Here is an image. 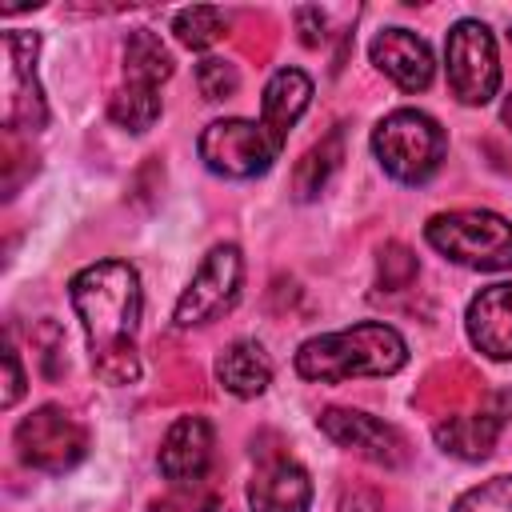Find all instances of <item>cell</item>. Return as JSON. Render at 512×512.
I'll return each instance as SVG.
<instances>
[{
    "instance_id": "obj_1",
    "label": "cell",
    "mask_w": 512,
    "mask_h": 512,
    "mask_svg": "<svg viewBox=\"0 0 512 512\" xmlns=\"http://www.w3.org/2000/svg\"><path fill=\"white\" fill-rule=\"evenodd\" d=\"M72 308L80 316L92 372L120 388L140 380V352H136V328H140V276L124 260H96L80 268L68 284Z\"/></svg>"
},
{
    "instance_id": "obj_2",
    "label": "cell",
    "mask_w": 512,
    "mask_h": 512,
    "mask_svg": "<svg viewBox=\"0 0 512 512\" xmlns=\"http://www.w3.org/2000/svg\"><path fill=\"white\" fill-rule=\"evenodd\" d=\"M404 364H408L404 336L380 320L324 332L296 348V372L312 384H344L356 376H392Z\"/></svg>"
},
{
    "instance_id": "obj_3",
    "label": "cell",
    "mask_w": 512,
    "mask_h": 512,
    "mask_svg": "<svg viewBox=\"0 0 512 512\" xmlns=\"http://www.w3.org/2000/svg\"><path fill=\"white\" fill-rule=\"evenodd\" d=\"M424 240L452 264L476 272H504L512 268V220L488 208H452L436 212L424 224Z\"/></svg>"
},
{
    "instance_id": "obj_4",
    "label": "cell",
    "mask_w": 512,
    "mask_h": 512,
    "mask_svg": "<svg viewBox=\"0 0 512 512\" xmlns=\"http://www.w3.org/2000/svg\"><path fill=\"white\" fill-rule=\"evenodd\" d=\"M448 136L436 116L420 108H396L372 128V152L380 168L400 184H424L444 160Z\"/></svg>"
},
{
    "instance_id": "obj_5",
    "label": "cell",
    "mask_w": 512,
    "mask_h": 512,
    "mask_svg": "<svg viewBox=\"0 0 512 512\" xmlns=\"http://www.w3.org/2000/svg\"><path fill=\"white\" fill-rule=\"evenodd\" d=\"M16 452L36 472H68L88 456V428L60 404H40L16 424Z\"/></svg>"
},
{
    "instance_id": "obj_6",
    "label": "cell",
    "mask_w": 512,
    "mask_h": 512,
    "mask_svg": "<svg viewBox=\"0 0 512 512\" xmlns=\"http://www.w3.org/2000/svg\"><path fill=\"white\" fill-rule=\"evenodd\" d=\"M448 60V88L460 104L476 108L488 104L500 88V56H496V36L480 20H456L444 44Z\"/></svg>"
},
{
    "instance_id": "obj_7",
    "label": "cell",
    "mask_w": 512,
    "mask_h": 512,
    "mask_svg": "<svg viewBox=\"0 0 512 512\" xmlns=\"http://www.w3.org/2000/svg\"><path fill=\"white\" fill-rule=\"evenodd\" d=\"M196 152H200V160H204L216 176H228V180L264 176V172L272 168V160L280 156V148L272 144V136H268L256 120H240V116L212 120V124L200 132Z\"/></svg>"
},
{
    "instance_id": "obj_8",
    "label": "cell",
    "mask_w": 512,
    "mask_h": 512,
    "mask_svg": "<svg viewBox=\"0 0 512 512\" xmlns=\"http://www.w3.org/2000/svg\"><path fill=\"white\" fill-rule=\"evenodd\" d=\"M240 284H244V256L236 244H216L200 268L192 272L188 288L180 292L176 308H172V324L176 328H196L220 312H228L240 296Z\"/></svg>"
},
{
    "instance_id": "obj_9",
    "label": "cell",
    "mask_w": 512,
    "mask_h": 512,
    "mask_svg": "<svg viewBox=\"0 0 512 512\" xmlns=\"http://www.w3.org/2000/svg\"><path fill=\"white\" fill-rule=\"evenodd\" d=\"M316 424L336 448H348V452L364 456L368 464L400 468L408 460V440L400 436V428H392L380 416H368L360 408H324L316 416Z\"/></svg>"
},
{
    "instance_id": "obj_10",
    "label": "cell",
    "mask_w": 512,
    "mask_h": 512,
    "mask_svg": "<svg viewBox=\"0 0 512 512\" xmlns=\"http://www.w3.org/2000/svg\"><path fill=\"white\" fill-rule=\"evenodd\" d=\"M4 52H8V128L20 132H40L48 124V104L44 88L36 80V52L40 36L36 32H4Z\"/></svg>"
},
{
    "instance_id": "obj_11",
    "label": "cell",
    "mask_w": 512,
    "mask_h": 512,
    "mask_svg": "<svg viewBox=\"0 0 512 512\" xmlns=\"http://www.w3.org/2000/svg\"><path fill=\"white\" fill-rule=\"evenodd\" d=\"M212 452H216V428L204 416H180L164 440H160V472L172 488L184 484H204L208 468H212Z\"/></svg>"
},
{
    "instance_id": "obj_12",
    "label": "cell",
    "mask_w": 512,
    "mask_h": 512,
    "mask_svg": "<svg viewBox=\"0 0 512 512\" xmlns=\"http://www.w3.org/2000/svg\"><path fill=\"white\" fill-rule=\"evenodd\" d=\"M512 396L508 392H500L488 408H480V412H464V416H444L436 428H432V436H436V444H440V452H448V456H456V460H488L492 456V448H496V436H500V428L508 424V416H512Z\"/></svg>"
},
{
    "instance_id": "obj_13",
    "label": "cell",
    "mask_w": 512,
    "mask_h": 512,
    "mask_svg": "<svg viewBox=\"0 0 512 512\" xmlns=\"http://www.w3.org/2000/svg\"><path fill=\"white\" fill-rule=\"evenodd\" d=\"M368 56L404 92H424L432 84V76H436L432 48L416 32H408V28H384V32H376V40L368 44Z\"/></svg>"
},
{
    "instance_id": "obj_14",
    "label": "cell",
    "mask_w": 512,
    "mask_h": 512,
    "mask_svg": "<svg viewBox=\"0 0 512 512\" xmlns=\"http://www.w3.org/2000/svg\"><path fill=\"white\" fill-rule=\"evenodd\" d=\"M312 480L292 456H264L248 480L252 512H308Z\"/></svg>"
},
{
    "instance_id": "obj_15",
    "label": "cell",
    "mask_w": 512,
    "mask_h": 512,
    "mask_svg": "<svg viewBox=\"0 0 512 512\" xmlns=\"http://www.w3.org/2000/svg\"><path fill=\"white\" fill-rule=\"evenodd\" d=\"M468 340L488 360H512V284H488L468 300Z\"/></svg>"
},
{
    "instance_id": "obj_16",
    "label": "cell",
    "mask_w": 512,
    "mask_h": 512,
    "mask_svg": "<svg viewBox=\"0 0 512 512\" xmlns=\"http://www.w3.org/2000/svg\"><path fill=\"white\" fill-rule=\"evenodd\" d=\"M308 100H312V80L300 68L272 72V80L264 84V96H260V128L272 136L276 148H284V140L296 128V120L304 116Z\"/></svg>"
},
{
    "instance_id": "obj_17",
    "label": "cell",
    "mask_w": 512,
    "mask_h": 512,
    "mask_svg": "<svg viewBox=\"0 0 512 512\" xmlns=\"http://www.w3.org/2000/svg\"><path fill=\"white\" fill-rule=\"evenodd\" d=\"M216 380L224 384V392L252 400L272 384V360L256 340H232L216 356Z\"/></svg>"
},
{
    "instance_id": "obj_18",
    "label": "cell",
    "mask_w": 512,
    "mask_h": 512,
    "mask_svg": "<svg viewBox=\"0 0 512 512\" xmlns=\"http://www.w3.org/2000/svg\"><path fill=\"white\" fill-rule=\"evenodd\" d=\"M172 76V52L160 44L156 32L136 28L124 40V84L160 92V84Z\"/></svg>"
},
{
    "instance_id": "obj_19",
    "label": "cell",
    "mask_w": 512,
    "mask_h": 512,
    "mask_svg": "<svg viewBox=\"0 0 512 512\" xmlns=\"http://www.w3.org/2000/svg\"><path fill=\"white\" fill-rule=\"evenodd\" d=\"M344 160V128H332L328 136H320V144H312L300 160H296V172H292V192L296 200H316L328 180L336 176Z\"/></svg>"
},
{
    "instance_id": "obj_20",
    "label": "cell",
    "mask_w": 512,
    "mask_h": 512,
    "mask_svg": "<svg viewBox=\"0 0 512 512\" xmlns=\"http://www.w3.org/2000/svg\"><path fill=\"white\" fill-rule=\"evenodd\" d=\"M108 116L128 128V132H148L156 120H160V92H148V88H132V84H120L108 100Z\"/></svg>"
},
{
    "instance_id": "obj_21",
    "label": "cell",
    "mask_w": 512,
    "mask_h": 512,
    "mask_svg": "<svg viewBox=\"0 0 512 512\" xmlns=\"http://www.w3.org/2000/svg\"><path fill=\"white\" fill-rule=\"evenodd\" d=\"M172 32L184 48H212L220 36H224V16L220 8H208V4H192V8H180L172 16Z\"/></svg>"
},
{
    "instance_id": "obj_22",
    "label": "cell",
    "mask_w": 512,
    "mask_h": 512,
    "mask_svg": "<svg viewBox=\"0 0 512 512\" xmlns=\"http://www.w3.org/2000/svg\"><path fill=\"white\" fill-rule=\"evenodd\" d=\"M416 272H420V264H416L412 248H404L400 240H388L380 248V256H376V284L384 292H404L416 280Z\"/></svg>"
},
{
    "instance_id": "obj_23",
    "label": "cell",
    "mask_w": 512,
    "mask_h": 512,
    "mask_svg": "<svg viewBox=\"0 0 512 512\" xmlns=\"http://www.w3.org/2000/svg\"><path fill=\"white\" fill-rule=\"evenodd\" d=\"M452 512H512V472L480 480L452 504Z\"/></svg>"
},
{
    "instance_id": "obj_24",
    "label": "cell",
    "mask_w": 512,
    "mask_h": 512,
    "mask_svg": "<svg viewBox=\"0 0 512 512\" xmlns=\"http://www.w3.org/2000/svg\"><path fill=\"white\" fill-rule=\"evenodd\" d=\"M196 88H200V96L212 100V104H216V100H228V96H236V88H240V72H236V64L208 56V60L196 64Z\"/></svg>"
},
{
    "instance_id": "obj_25",
    "label": "cell",
    "mask_w": 512,
    "mask_h": 512,
    "mask_svg": "<svg viewBox=\"0 0 512 512\" xmlns=\"http://www.w3.org/2000/svg\"><path fill=\"white\" fill-rule=\"evenodd\" d=\"M152 512H216V496L204 484H184L172 488L164 500H156Z\"/></svg>"
},
{
    "instance_id": "obj_26",
    "label": "cell",
    "mask_w": 512,
    "mask_h": 512,
    "mask_svg": "<svg viewBox=\"0 0 512 512\" xmlns=\"http://www.w3.org/2000/svg\"><path fill=\"white\" fill-rule=\"evenodd\" d=\"M24 396V368H20V356H16V348L8 344L4 348V408H12L16 400Z\"/></svg>"
},
{
    "instance_id": "obj_27",
    "label": "cell",
    "mask_w": 512,
    "mask_h": 512,
    "mask_svg": "<svg viewBox=\"0 0 512 512\" xmlns=\"http://www.w3.org/2000/svg\"><path fill=\"white\" fill-rule=\"evenodd\" d=\"M296 24H300V40L308 44V48H316V44H324V12L320 8H300L296 12Z\"/></svg>"
},
{
    "instance_id": "obj_28",
    "label": "cell",
    "mask_w": 512,
    "mask_h": 512,
    "mask_svg": "<svg viewBox=\"0 0 512 512\" xmlns=\"http://www.w3.org/2000/svg\"><path fill=\"white\" fill-rule=\"evenodd\" d=\"M500 120H504L508 132H512V96H504V104H500Z\"/></svg>"
}]
</instances>
